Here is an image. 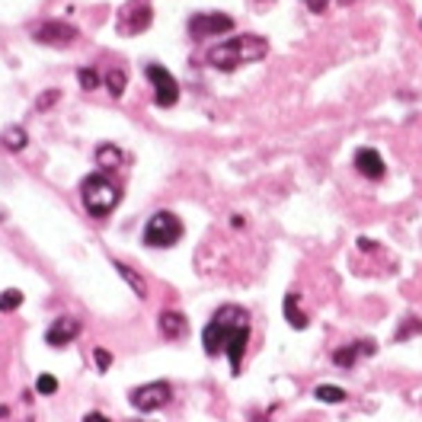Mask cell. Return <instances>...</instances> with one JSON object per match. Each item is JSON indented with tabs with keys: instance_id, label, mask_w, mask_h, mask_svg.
<instances>
[{
	"instance_id": "1",
	"label": "cell",
	"mask_w": 422,
	"mask_h": 422,
	"mask_svg": "<svg viewBox=\"0 0 422 422\" xmlns=\"http://www.w3.org/2000/svg\"><path fill=\"white\" fill-rule=\"evenodd\" d=\"M202 346H205L208 355H224L231 358V368L234 374H240V362L247 355V346H249V317L243 307L237 304H227L221 307L211 320H208L205 333H202Z\"/></svg>"
},
{
	"instance_id": "2",
	"label": "cell",
	"mask_w": 422,
	"mask_h": 422,
	"mask_svg": "<svg viewBox=\"0 0 422 422\" xmlns=\"http://www.w3.org/2000/svg\"><path fill=\"white\" fill-rule=\"evenodd\" d=\"M265 55H269V42L263 35H237V39H227L208 51V64L218 71H234L249 61H263Z\"/></svg>"
},
{
	"instance_id": "3",
	"label": "cell",
	"mask_w": 422,
	"mask_h": 422,
	"mask_svg": "<svg viewBox=\"0 0 422 422\" xmlns=\"http://www.w3.org/2000/svg\"><path fill=\"white\" fill-rule=\"evenodd\" d=\"M80 199H83V208H87L93 218H106V215H112V208L118 205L122 192H118L103 173H93L83 179Z\"/></svg>"
},
{
	"instance_id": "4",
	"label": "cell",
	"mask_w": 422,
	"mask_h": 422,
	"mask_svg": "<svg viewBox=\"0 0 422 422\" xmlns=\"http://www.w3.org/2000/svg\"><path fill=\"white\" fill-rule=\"evenodd\" d=\"M182 237V221L173 215V211H157L144 224V243L148 247H173Z\"/></svg>"
},
{
	"instance_id": "5",
	"label": "cell",
	"mask_w": 422,
	"mask_h": 422,
	"mask_svg": "<svg viewBox=\"0 0 422 422\" xmlns=\"http://www.w3.org/2000/svg\"><path fill=\"white\" fill-rule=\"evenodd\" d=\"M150 23H154V13H150V0H128L125 7H118L116 33H118V35H141Z\"/></svg>"
},
{
	"instance_id": "6",
	"label": "cell",
	"mask_w": 422,
	"mask_h": 422,
	"mask_svg": "<svg viewBox=\"0 0 422 422\" xmlns=\"http://www.w3.org/2000/svg\"><path fill=\"white\" fill-rule=\"evenodd\" d=\"M170 397H173V387L166 381H154L132 390V406L141 410V413H154V410H164L170 403Z\"/></svg>"
},
{
	"instance_id": "7",
	"label": "cell",
	"mask_w": 422,
	"mask_h": 422,
	"mask_svg": "<svg viewBox=\"0 0 422 422\" xmlns=\"http://www.w3.org/2000/svg\"><path fill=\"white\" fill-rule=\"evenodd\" d=\"M148 80L154 83V100H157L160 109H170L176 100H179V83L176 77L160 64H148Z\"/></svg>"
},
{
	"instance_id": "8",
	"label": "cell",
	"mask_w": 422,
	"mask_h": 422,
	"mask_svg": "<svg viewBox=\"0 0 422 422\" xmlns=\"http://www.w3.org/2000/svg\"><path fill=\"white\" fill-rule=\"evenodd\" d=\"M234 29V19L224 17V13H195L189 19V33L195 39H208V35H221V33H231Z\"/></svg>"
},
{
	"instance_id": "9",
	"label": "cell",
	"mask_w": 422,
	"mask_h": 422,
	"mask_svg": "<svg viewBox=\"0 0 422 422\" xmlns=\"http://www.w3.org/2000/svg\"><path fill=\"white\" fill-rule=\"evenodd\" d=\"M33 35L42 45H71L77 39V29L67 23H42V26H35Z\"/></svg>"
},
{
	"instance_id": "10",
	"label": "cell",
	"mask_w": 422,
	"mask_h": 422,
	"mask_svg": "<svg viewBox=\"0 0 422 422\" xmlns=\"http://www.w3.org/2000/svg\"><path fill=\"white\" fill-rule=\"evenodd\" d=\"M77 336H80V323H77L74 317H58V320L49 326V333H45V342L55 346V349H61L71 340H77Z\"/></svg>"
},
{
	"instance_id": "11",
	"label": "cell",
	"mask_w": 422,
	"mask_h": 422,
	"mask_svg": "<svg viewBox=\"0 0 422 422\" xmlns=\"http://www.w3.org/2000/svg\"><path fill=\"white\" fill-rule=\"evenodd\" d=\"M355 166H358V173L362 176H368V179H381L384 176V160H381V154L374 148H362L355 154Z\"/></svg>"
},
{
	"instance_id": "12",
	"label": "cell",
	"mask_w": 422,
	"mask_h": 422,
	"mask_svg": "<svg viewBox=\"0 0 422 422\" xmlns=\"http://www.w3.org/2000/svg\"><path fill=\"white\" fill-rule=\"evenodd\" d=\"M160 333H164L166 340H182L186 333H189V320L176 310H164L160 314Z\"/></svg>"
},
{
	"instance_id": "13",
	"label": "cell",
	"mask_w": 422,
	"mask_h": 422,
	"mask_svg": "<svg viewBox=\"0 0 422 422\" xmlns=\"http://www.w3.org/2000/svg\"><path fill=\"white\" fill-rule=\"evenodd\" d=\"M368 352H374L371 342H358V346H349V349H340L336 355H333V362L340 364V368H352L355 364L358 355H368Z\"/></svg>"
},
{
	"instance_id": "14",
	"label": "cell",
	"mask_w": 422,
	"mask_h": 422,
	"mask_svg": "<svg viewBox=\"0 0 422 422\" xmlns=\"http://www.w3.org/2000/svg\"><path fill=\"white\" fill-rule=\"evenodd\" d=\"M294 304H298V294H288V298H285V317H288V323L294 330H304L307 317L301 314V307H294Z\"/></svg>"
},
{
	"instance_id": "15",
	"label": "cell",
	"mask_w": 422,
	"mask_h": 422,
	"mask_svg": "<svg viewBox=\"0 0 422 422\" xmlns=\"http://www.w3.org/2000/svg\"><path fill=\"white\" fill-rule=\"evenodd\" d=\"M314 397L320 400V403H342V400H346V390L336 387V384H320V387L314 390Z\"/></svg>"
},
{
	"instance_id": "16",
	"label": "cell",
	"mask_w": 422,
	"mask_h": 422,
	"mask_svg": "<svg viewBox=\"0 0 422 422\" xmlns=\"http://www.w3.org/2000/svg\"><path fill=\"white\" fill-rule=\"evenodd\" d=\"M116 269H118V275H122V279L134 288V294H138V298H144V294H148V285H144V279H141L134 269H128V265H122V263H116Z\"/></svg>"
},
{
	"instance_id": "17",
	"label": "cell",
	"mask_w": 422,
	"mask_h": 422,
	"mask_svg": "<svg viewBox=\"0 0 422 422\" xmlns=\"http://www.w3.org/2000/svg\"><path fill=\"white\" fill-rule=\"evenodd\" d=\"M96 164L106 166V170H112V166L122 164V150L112 148V144H103V148L96 150Z\"/></svg>"
},
{
	"instance_id": "18",
	"label": "cell",
	"mask_w": 422,
	"mask_h": 422,
	"mask_svg": "<svg viewBox=\"0 0 422 422\" xmlns=\"http://www.w3.org/2000/svg\"><path fill=\"white\" fill-rule=\"evenodd\" d=\"M3 144H7L10 150H23L26 148V128H19V125H13V128H7V132H3Z\"/></svg>"
},
{
	"instance_id": "19",
	"label": "cell",
	"mask_w": 422,
	"mask_h": 422,
	"mask_svg": "<svg viewBox=\"0 0 422 422\" xmlns=\"http://www.w3.org/2000/svg\"><path fill=\"white\" fill-rule=\"evenodd\" d=\"M106 83H109V93H112V96H122V93H125V83H128V77H125V71L112 67V71L106 74Z\"/></svg>"
},
{
	"instance_id": "20",
	"label": "cell",
	"mask_w": 422,
	"mask_h": 422,
	"mask_svg": "<svg viewBox=\"0 0 422 422\" xmlns=\"http://www.w3.org/2000/svg\"><path fill=\"white\" fill-rule=\"evenodd\" d=\"M19 304H23V291L10 288V291H3V294H0V310H3V314H10V310H17Z\"/></svg>"
},
{
	"instance_id": "21",
	"label": "cell",
	"mask_w": 422,
	"mask_h": 422,
	"mask_svg": "<svg viewBox=\"0 0 422 422\" xmlns=\"http://www.w3.org/2000/svg\"><path fill=\"white\" fill-rule=\"evenodd\" d=\"M77 80H80L83 90H96V87H100V74H96L93 67H80V71H77Z\"/></svg>"
},
{
	"instance_id": "22",
	"label": "cell",
	"mask_w": 422,
	"mask_h": 422,
	"mask_svg": "<svg viewBox=\"0 0 422 422\" xmlns=\"http://www.w3.org/2000/svg\"><path fill=\"white\" fill-rule=\"evenodd\" d=\"M35 390H39V394H45V397H49V394H55V390H58V381H55V378H51V374H42L39 381H35Z\"/></svg>"
},
{
	"instance_id": "23",
	"label": "cell",
	"mask_w": 422,
	"mask_h": 422,
	"mask_svg": "<svg viewBox=\"0 0 422 422\" xmlns=\"http://www.w3.org/2000/svg\"><path fill=\"white\" fill-rule=\"evenodd\" d=\"M416 330H422V323H419V320H410V323L403 326V330H397V340H406V336H413Z\"/></svg>"
},
{
	"instance_id": "24",
	"label": "cell",
	"mask_w": 422,
	"mask_h": 422,
	"mask_svg": "<svg viewBox=\"0 0 422 422\" xmlns=\"http://www.w3.org/2000/svg\"><path fill=\"white\" fill-rule=\"evenodd\" d=\"M96 364H100V371H106L109 364H112V355H109L106 349H96Z\"/></svg>"
},
{
	"instance_id": "25",
	"label": "cell",
	"mask_w": 422,
	"mask_h": 422,
	"mask_svg": "<svg viewBox=\"0 0 422 422\" xmlns=\"http://www.w3.org/2000/svg\"><path fill=\"white\" fill-rule=\"evenodd\" d=\"M55 100H58V90H51V93H45V96H39V109H49Z\"/></svg>"
},
{
	"instance_id": "26",
	"label": "cell",
	"mask_w": 422,
	"mask_h": 422,
	"mask_svg": "<svg viewBox=\"0 0 422 422\" xmlns=\"http://www.w3.org/2000/svg\"><path fill=\"white\" fill-rule=\"evenodd\" d=\"M326 3H330V0H307V7L314 10V13H323V10H326Z\"/></svg>"
},
{
	"instance_id": "27",
	"label": "cell",
	"mask_w": 422,
	"mask_h": 422,
	"mask_svg": "<svg viewBox=\"0 0 422 422\" xmlns=\"http://www.w3.org/2000/svg\"><path fill=\"white\" fill-rule=\"evenodd\" d=\"M83 422H109V419L103 413H87V416H83Z\"/></svg>"
},
{
	"instance_id": "28",
	"label": "cell",
	"mask_w": 422,
	"mask_h": 422,
	"mask_svg": "<svg viewBox=\"0 0 422 422\" xmlns=\"http://www.w3.org/2000/svg\"><path fill=\"white\" fill-rule=\"evenodd\" d=\"M253 422H269V419H265V416H253Z\"/></svg>"
},
{
	"instance_id": "29",
	"label": "cell",
	"mask_w": 422,
	"mask_h": 422,
	"mask_svg": "<svg viewBox=\"0 0 422 422\" xmlns=\"http://www.w3.org/2000/svg\"><path fill=\"white\" fill-rule=\"evenodd\" d=\"M3 218H7V208H0V221H3Z\"/></svg>"
},
{
	"instance_id": "30",
	"label": "cell",
	"mask_w": 422,
	"mask_h": 422,
	"mask_svg": "<svg viewBox=\"0 0 422 422\" xmlns=\"http://www.w3.org/2000/svg\"><path fill=\"white\" fill-rule=\"evenodd\" d=\"M340 3H342V7H349V3H355V0H340Z\"/></svg>"
}]
</instances>
